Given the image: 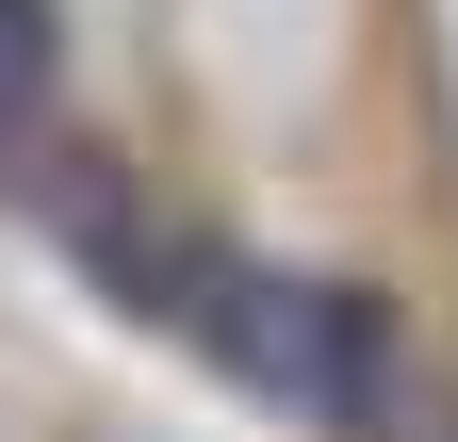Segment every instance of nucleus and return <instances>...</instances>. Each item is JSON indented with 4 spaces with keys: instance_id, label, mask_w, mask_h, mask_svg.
Segmentation results:
<instances>
[{
    "instance_id": "2",
    "label": "nucleus",
    "mask_w": 458,
    "mask_h": 442,
    "mask_svg": "<svg viewBox=\"0 0 458 442\" xmlns=\"http://www.w3.org/2000/svg\"><path fill=\"white\" fill-rule=\"evenodd\" d=\"M17 98H49V0H0V132H17Z\"/></svg>"
},
{
    "instance_id": "1",
    "label": "nucleus",
    "mask_w": 458,
    "mask_h": 442,
    "mask_svg": "<svg viewBox=\"0 0 458 442\" xmlns=\"http://www.w3.org/2000/svg\"><path fill=\"white\" fill-rule=\"evenodd\" d=\"M197 344L246 377V394L311 410V426H377V394H393V311L327 295V279H246V262H229L213 311H197Z\"/></svg>"
}]
</instances>
